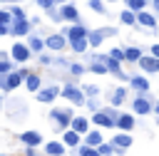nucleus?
Instances as JSON below:
<instances>
[{"instance_id":"f257e3e1","label":"nucleus","mask_w":159,"mask_h":156,"mask_svg":"<svg viewBox=\"0 0 159 156\" xmlns=\"http://www.w3.org/2000/svg\"><path fill=\"white\" fill-rule=\"evenodd\" d=\"M27 77H30V69H25V67H22V69L10 72L7 77H2V84H0V87H2V92H12V89H17L20 84H25V79H27Z\"/></svg>"},{"instance_id":"f03ea898","label":"nucleus","mask_w":159,"mask_h":156,"mask_svg":"<svg viewBox=\"0 0 159 156\" xmlns=\"http://www.w3.org/2000/svg\"><path fill=\"white\" fill-rule=\"evenodd\" d=\"M60 97H65V99H67V102H72L75 106H84V104H87V99H84V92H82L80 87H72V84H65Z\"/></svg>"},{"instance_id":"7ed1b4c3","label":"nucleus","mask_w":159,"mask_h":156,"mask_svg":"<svg viewBox=\"0 0 159 156\" xmlns=\"http://www.w3.org/2000/svg\"><path fill=\"white\" fill-rule=\"evenodd\" d=\"M50 119H52L55 124H60V126L67 131V129H72V119H75V114H72L70 109H52V111H50Z\"/></svg>"},{"instance_id":"20e7f679","label":"nucleus","mask_w":159,"mask_h":156,"mask_svg":"<svg viewBox=\"0 0 159 156\" xmlns=\"http://www.w3.org/2000/svg\"><path fill=\"white\" fill-rule=\"evenodd\" d=\"M92 124H97V126H102V129H114V126H117V119L109 114V109H97V111L92 114Z\"/></svg>"},{"instance_id":"39448f33","label":"nucleus","mask_w":159,"mask_h":156,"mask_svg":"<svg viewBox=\"0 0 159 156\" xmlns=\"http://www.w3.org/2000/svg\"><path fill=\"white\" fill-rule=\"evenodd\" d=\"M32 54H35V52L30 50V45H22V42H15L12 50H10V57H12L15 62H27Z\"/></svg>"},{"instance_id":"423d86ee","label":"nucleus","mask_w":159,"mask_h":156,"mask_svg":"<svg viewBox=\"0 0 159 156\" xmlns=\"http://www.w3.org/2000/svg\"><path fill=\"white\" fill-rule=\"evenodd\" d=\"M57 94H62L60 87H45V89H40V92L35 94V99H37L40 104H50V102L57 99Z\"/></svg>"},{"instance_id":"0eeeda50","label":"nucleus","mask_w":159,"mask_h":156,"mask_svg":"<svg viewBox=\"0 0 159 156\" xmlns=\"http://www.w3.org/2000/svg\"><path fill=\"white\" fill-rule=\"evenodd\" d=\"M132 111H134V114H139V116H144V114H149V111H152V104H149L147 92H144V94H139V97L132 102Z\"/></svg>"},{"instance_id":"6e6552de","label":"nucleus","mask_w":159,"mask_h":156,"mask_svg":"<svg viewBox=\"0 0 159 156\" xmlns=\"http://www.w3.org/2000/svg\"><path fill=\"white\" fill-rule=\"evenodd\" d=\"M62 35H65L70 42H72V40H87V37H89V30H87L84 25H80V22H77V25H72L70 30H65Z\"/></svg>"},{"instance_id":"1a4fd4ad","label":"nucleus","mask_w":159,"mask_h":156,"mask_svg":"<svg viewBox=\"0 0 159 156\" xmlns=\"http://www.w3.org/2000/svg\"><path fill=\"white\" fill-rule=\"evenodd\" d=\"M20 141H22L25 146H32V149H35V146L42 144V134L35 131V129H30V131H22V134H20Z\"/></svg>"},{"instance_id":"9d476101","label":"nucleus","mask_w":159,"mask_h":156,"mask_svg":"<svg viewBox=\"0 0 159 156\" xmlns=\"http://www.w3.org/2000/svg\"><path fill=\"white\" fill-rule=\"evenodd\" d=\"M139 67H142L144 72H159V57H154V54H144V57L139 59Z\"/></svg>"},{"instance_id":"9b49d317","label":"nucleus","mask_w":159,"mask_h":156,"mask_svg":"<svg viewBox=\"0 0 159 156\" xmlns=\"http://www.w3.org/2000/svg\"><path fill=\"white\" fill-rule=\"evenodd\" d=\"M45 42H47V47H50V50H55V52H60V50H65V45H67L70 40H67L65 35H50V37H47Z\"/></svg>"},{"instance_id":"f8f14e48","label":"nucleus","mask_w":159,"mask_h":156,"mask_svg":"<svg viewBox=\"0 0 159 156\" xmlns=\"http://www.w3.org/2000/svg\"><path fill=\"white\" fill-rule=\"evenodd\" d=\"M89 121H92V119H87V116H82V114H80V116H75V119H72V129H75L77 134H82V136H84V134H89Z\"/></svg>"},{"instance_id":"ddd939ff","label":"nucleus","mask_w":159,"mask_h":156,"mask_svg":"<svg viewBox=\"0 0 159 156\" xmlns=\"http://www.w3.org/2000/svg\"><path fill=\"white\" fill-rule=\"evenodd\" d=\"M65 141H47L45 144V154L47 156H65Z\"/></svg>"},{"instance_id":"4468645a","label":"nucleus","mask_w":159,"mask_h":156,"mask_svg":"<svg viewBox=\"0 0 159 156\" xmlns=\"http://www.w3.org/2000/svg\"><path fill=\"white\" fill-rule=\"evenodd\" d=\"M129 84H132L137 92H142V94H144V92H149V79H147V77H142V74H132V77H129Z\"/></svg>"},{"instance_id":"2eb2a0df","label":"nucleus","mask_w":159,"mask_h":156,"mask_svg":"<svg viewBox=\"0 0 159 156\" xmlns=\"http://www.w3.org/2000/svg\"><path fill=\"white\" fill-rule=\"evenodd\" d=\"M112 144L117 146V149H122V151H127L132 144H134V139H132V134H114V139H112Z\"/></svg>"},{"instance_id":"dca6fc26","label":"nucleus","mask_w":159,"mask_h":156,"mask_svg":"<svg viewBox=\"0 0 159 156\" xmlns=\"http://www.w3.org/2000/svg\"><path fill=\"white\" fill-rule=\"evenodd\" d=\"M60 12H62V17H65V20H70V22H75V25L80 22V12H77V7H75V5H70V2H67V5H62V7H60Z\"/></svg>"},{"instance_id":"f3484780","label":"nucleus","mask_w":159,"mask_h":156,"mask_svg":"<svg viewBox=\"0 0 159 156\" xmlns=\"http://www.w3.org/2000/svg\"><path fill=\"white\" fill-rule=\"evenodd\" d=\"M80 136H82V134H77L75 129H67V131L62 134V141H65V146H77V149H80V146H82V144H80Z\"/></svg>"},{"instance_id":"a211bd4d","label":"nucleus","mask_w":159,"mask_h":156,"mask_svg":"<svg viewBox=\"0 0 159 156\" xmlns=\"http://www.w3.org/2000/svg\"><path fill=\"white\" fill-rule=\"evenodd\" d=\"M30 27H32V22H30V20H15V25H12V35L22 37V35H27V32H30Z\"/></svg>"},{"instance_id":"6ab92c4d","label":"nucleus","mask_w":159,"mask_h":156,"mask_svg":"<svg viewBox=\"0 0 159 156\" xmlns=\"http://www.w3.org/2000/svg\"><path fill=\"white\" fill-rule=\"evenodd\" d=\"M117 129H119V131H124V134H127V131H132V129H134V116H132V114H122V116H119V121H117Z\"/></svg>"},{"instance_id":"aec40b11","label":"nucleus","mask_w":159,"mask_h":156,"mask_svg":"<svg viewBox=\"0 0 159 156\" xmlns=\"http://www.w3.org/2000/svg\"><path fill=\"white\" fill-rule=\"evenodd\" d=\"M137 22L144 25V27H157V17H154L152 12H147V10H142V12L137 15Z\"/></svg>"},{"instance_id":"412c9836","label":"nucleus","mask_w":159,"mask_h":156,"mask_svg":"<svg viewBox=\"0 0 159 156\" xmlns=\"http://www.w3.org/2000/svg\"><path fill=\"white\" fill-rule=\"evenodd\" d=\"M84 144H87V146L99 149V146L104 144V139H102V134H99V131H89V134H84Z\"/></svg>"},{"instance_id":"4be33fe9","label":"nucleus","mask_w":159,"mask_h":156,"mask_svg":"<svg viewBox=\"0 0 159 156\" xmlns=\"http://www.w3.org/2000/svg\"><path fill=\"white\" fill-rule=\"evenodd\" d=\"M104 37H107L104 30H89V37H87L89 40V47H99L104 42Z\"/></svg>"},{"instance_id":"5701e85b","label":"nucleus","mask_w":159,"mask_h":156,"mask_svg":"<svg viewBox=\"0 0 159 156\" xmlns=\"http://www.w3.org/2000/svg\"><path fill=\"white\" fill-rule=\"evenodd\" d=\"M27 45H30V50H32L35 54H40V52H42V50L47 47V42H45V40H40L37 35H30V40H27Z\"/></svg>"},{"instance_id":"b1692460","label":"nucleus","mask_w":159,"mask_h":156,"mask_svg":"<svg viewBox=\"0 0 159 156\" xmlns=\"http://www.w3.org/2000/svg\"><path fill=\"white\" fill-rule=\"evenodd\" d=\"M25 87H27V92H32V94H37V92H40V74H35V72H30V77L25 79Z\"/></svg>"},{"instance_id":"393cba45","label":"nucleus","mask_w":159,"mask_h":156,"mask_svg":"<svg viewBox=\"0 0 159 156\" xmlns=\"http://www.w3.org/2000/svg\"><path fill=\"white\" fill-rule=\"evenodd\" d=\"M119 20H122L124 25H137V12L129 10V7H124V10L119 12Z\"/></svg>"},{"instance_id":"a878e982","label":"nucleus","mask_w":159,"mask_h":156,"mask_svg":"<svg viewBox=\"0 0 159 156\" xmlns=\"http://www.w3.org/2000/svg\"><path fill=\"white\" fill-rule=\"evenodd\" d=\"M124 99H127V89H124V87H117V89L112 92V104H114V106H119Z\"/></svg>"},{"instance_id":"bb28decb","label":"nucleus","mask_w":159,"mask_h":156,"mask_svg":"<svg viewBox=\"0 0 159 156\" xmlns=\"http://www.w3.org/2000/svg\"><path fill=\"white\" fill-rule=\"evenodd\" d=\"M70 47H72L77 54H82V52L89 47V40H72V42H70Z\"/></svg>"},{"instance_id":"cd10ccee","label":"nucleus","mask_w":159,"mask_h":156,"mask_svg":"<svg viewBox=\"0 0 159 156\" xmlns=\"http://www.w3.org/2000/svg\"><path fill=\"white\" fill-rule=\"evenodd\" d=\"M142 57H144V54H142L139 47H127V59H129V62H137V64H139Z\"/></svg>"},{"instance_id":"c85d7f7f","label":"nucleus","mask_w":159,"mask_h":156,"mask_svg":"<svg viewBox=\"0 0 159 156\" xmlns=\"http://www.w3.org/2000/svg\"><path fill=\"white\" fill-rule=\"evenodd\" d=\"M89 72H94V74H107L109 69H107V64H104V62H99V59H97V62H92V64H89Z\"/></svg>"},{"instance_id":"c756f323","label":"nucleus","mask_w":159,"mask_h":156,"mask_svg":"<svg viewBox=\"0 0 159 156\" xmlns=\"http://www.w3.org/2000/svg\"><path fill=\"white\" fill-rule=\"evenodd\" d=\"M144 5H147V0H127V7H129V10H134L137 15L144 10Z\"/></svg>"},{"instance_id":"7c9ffc66","label":"nucleus","mask_w":159,"mask_h":156,"mask_svg":"<svg viewBox=\"0 0 159 156\" xmlns=\"http://www.w3.org/2000/svg\"><path fill=\"white\" fill-rule=\"evenodd\" d=\"M80 156H102V154H99V149H94V146H87V144H82V146H80Z\"/></svg>"},{"instance_id":"2f4dec72","label":"nucleus","mask_w":159,"mask_h":156,"mask_svg":"<svg viewBox=\"0 0 159 156\" xmlns=\"http://www.w3.org/2000/svg\"><path fill=\"white\" fill-rule=\"evenodd\" d=\"M99 154L102 156H117V146L114 144H102L99 146Z\"/></svg>"},{"instance_id":"473e14b6","label":"nucleus","mask_w":159,"mask_h":156,"mask_svg":"<svg viewBox=\"0 0 159 156\" xmlns=\"http://www.w3.org/2000/svg\"><path fill=\"white\" fill-rule=\"evenodd\" d=\"M109 57H114V59L124 62V59H127V50H122V47H114V50H109Z\"/></svg>"},{"instance_id":"72a5a7b5","label":"nucleus","mask_w":159,"mask_h":156,"mask_svg":"<svg viewBox=\"0 0 159 156\" xmlns=\"http://www.w3.org/2000/svg\"><path fill=\"white\" fill-rule=\"evenodd\" d=\"M89 10H94V12L104 15V2H102V0H89Z\"/></svg>"},{"instance_id":"f704fd0d","label":"nucleus","mask_w":159,"mask_h":156,"mask_svg":"<svg viewBox=\"0 0 159 156\" xmlns=\"http://www.w3.org/2000/svg\"><path fill=\"white\" fill-rule=\"evenodd\" d=\"M10 12H12V17H15V20H27V12H25L22 7H12Z\"/></svg>"},{"instance_id":"c9c22d12","label":"nucleus","mask_w":159,"mask_h":156,"mask_svg":"<svg viewBox=\"0 0 159 156\" xmlns=\"http://www.w3.org/2000/svg\"><path fill=\"white\" fill-rule=\"evenodd\" d=\"M10 20H12V12L10 10H0V25H10Z\"/></svg>"},{"instance_id":"e433bc0d","label":"nucleus","mask_w":159,"mask_h":156,"mask_svg":"<svg viewBox=\"0 0 159 156\" xmlns=\"http://www.w3.org/2000/svg\"><path fill=\"white\" fill-rule=\"evenodd\" d=\"M70 72H72V74H84V64L75 62V64H70Z\"/></svg>"},{"instance_id":"4c0bfd02","label":"nucleus","mask_w":159,"mask_h":156,"mask_svg":"<svg viewBox=\"0 0 159 156\" xmlns=\"http://www.w3.org/2000/svg\"><path fill=\"white\" fill-rule=\"evenodd\" d=\"M82 92H84V94H87V97H94V94H97V92H99V89H97V87H94V84H87V87H82Z\"/></svg>"},{"instance_id":"58836bf2","label":"nucleus","mask_w":159,"mask_h":156,"mask_svg":"<svg viewBox=\"0 0 159 156\" xmlns=\"http://www.w3.org/2000/svg\"><path fill=\"white\" fill-rule=\"evenodd\" d=\"M37 5H40L42 10H52V7H55V0H37Z\"/></svg>"},{"instance_id":"ea45409f","label":"nucleus","mask_w":159,"mask_h":156,"mask_svg":"<svg viewBox=\"0 0 159 156\" xmlns=\"http://www.w3.org/2000/svg\"><path fill=\"white\" fill-rule=\"evenodd\" d=\"M40 62H42V64H50V62H52V59H50V57H47V54H40Z\"/></svg>"},{"instance_id":"a19ab883","label":"nucleus","mask_w":159,"mask_h":156,"mask_svg":"<svg viewBox=\"0 0 159 156\" xmlns=\"http://www.w3.org/2000/svg\"><path fill=\"white\" fill-rule=\"evenodd\" d=\"M152 54H154V57H159V45H152Z\"/></svg>"},{"instance_id":"79ce46f5","label":"nucleus","mask_w":159,"mask_h":156,"mask_svg":"<svg viewBox=\"0 0 159 156\" xmlns=\"http://www.w3.org/2000/svg\"><path fill=\"white\" fill-rule=\"evenodd\" d=\"M154 111H157V114H159V102H157V104H154Z\"/></svg>"},{"instance_id":"37998d69","label":"nucleus","mask_w":159,"mask_h":156,"mask_svg":"<svg viewBox=\"0 0 159 156\" xmlns=\"http://www.w3.org/2000/svg\"><path fill=\"white\" fill-rule=\"evenodd\" d=\"M55 2H65V5H67V0H55Z\"/></svg>"},{"instance_id":"c03bdc74","label":"nucleus","mask_w":159,"mask_h":156,"mask_svg":"<svg viewBox=\"0 0 159 156\" xmlns=\"http://www.w3.org/2000/svg\"><path fill=\"white\" fill-rule=\"evenodd\" d=\"M107 2H117V0H107Z\"/></svg>"},{"instance_id":"a18cd8bd","label":"nucleus","mask_w":159,"mask_h":156,"mask_svg":"<svg viewBox=\"0 0 159 156\" xmlns=\"http://www.w3.org/2000/svg\"><path fill=\"white\" fill-rule=\"evenodd\" d=\"M5 156H7V154H5Z\"/></svg>"}]
</instances>
